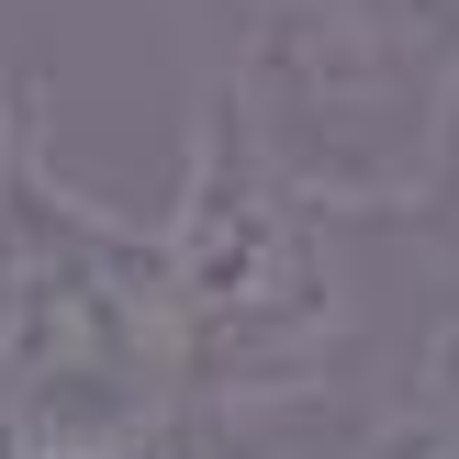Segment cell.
<instances>
[{
  "label": "cell",
  "mask_w": 459,
  "mask_h": 459,
  "mask_svg": "<svg viewBox=\"0 0 459 459\" xmlns=\"http://www.w3.org/2000/svg\"><path fill=\"white\" fill-rule=\"evenodd\" d=\"M169 370L179 348L157 236L79 213L22 157L0 179V426L34 459H134Z\"/></svg>",
  "instance_id": "6da1fadb"
},
{
  "label": "cell",
  "mask_w": 459,
  "mask_h": 459,
  "mask_svg": "<svg viewBox=\"0 0 459 459\" xmlns=\"http://www.w3.org/2000/svg\"><path fill=\"white\" fill-rule=\"evenodd\" d=\"M157 269H169V348L213 393H303L336 359V281L314 247V202L258 157L236 90L202 112L191 191L157 236Z\"/></svg>",
  "instance_id": "7a4b0ae2"
},
{
  "label": "cell",
  "mask_w": 459,
  "mask_h": 459,
  "mask_svg": "<svg viewBox=\"0 0 459 459\" xmlns=\"http://www.w3.org/2000/svg\"><path fill=\"white\" fill-rule=\"evenodd\" d=\"M247 134L303 202H393L437 157V90L403 56L393 12L359 0H291L247 45Z\"/></svg>",
  "instance_id": "3957f363"
},
{
  "label": "cell",
  "mask_w": 459,
  "mask_h": 459,
  "mask_svg": "<svg viewBox=\"0 0 459 459\" xmlns=\"http://www.w3.org/2000/svg\"><path fill=\"white\" fill-rule=\"evenodd\" d=\"M393 459H459V437H403Z\"/></svg>",
  "instance_id": "277c9868"
}]
</instances>
